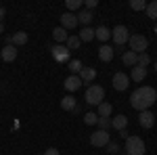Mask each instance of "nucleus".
Returning <instances> with one entry per match:
<instances>
[{"mask_svg":"<svg viewBox=\"0 0 157 155\" xmlns=\"http://www.w3.org/2000/svg\"><path fill=\"white\" fill-rule=\"evenodd\" d=\"M105 149H107L109 155H117V153H120V145H117V143H111V141H109V145L105 147Z\"/></svg>","mask_w":157,"mask_h":155,"instance_id":"473e14b6","label":"nucleus"},{"mask_svg":"<svg viewBox=\"0 0 157 155\" xmlns=\"http://www.w3.org/2000/svg\"><path fill=\"white\" fill-rule=\"evenodd\" d=\"M75 25H78V17H75V13H63V15H61V27H63V29L69 32V29L75 27Z\"/></svg>","mask_w":157,"mask_h":155,"instance_id":"1a4fd4ad","label":"nucleus"},{"mask_svg":"<svg viewBox=\"0 0 157 155\" xmlns=\"http://www.w3.org/2000/svg\"><path fill=\"white\" fill-rule=\"evenodd\" d=\"M50 55L57 63H67L69 61V48L65 44H55V46H50Z\"/></svg>","mask_w":157,"mask_h":155,"instance_id":"423d86ee","label":"nucleus"},{"mask_svg":"<svg viewBox=\"0 0 157 155\" xmlns=\"http://www.w3.org/2000/svg\"><path fill=\"white\" fill-rule=\"evenodd\" d=\"M42 155H61V153H59V149H55V147H50V149H46V151H44Z\"/></svg>","mask_w":157,"mask_h":155,"instance_id":"f704fd0d","label":"nucleus"},{"mask_svg":"<svg viewBox=\"0 0 157 155\" xmlns=\"http://www.w3.org/2000/svg\"><path fill=\"white\" fill-rule=\"evenodd\" d=\"M94 38H97V40H101V42H105V40H109V38H111V29H109V27H105V25H98L97 29H94Z\"/></svg>","mask_w":157,"mask_h":155,"instance_id":"6ab92c4d","label":"nucleus"},{"mask_svg":"<svg viewBox=\"0 0 157 155\" xmlns=\"http://www.w3.org/2000/svg\"><path fill=\"white\" fill-rule=\"evenodd\" d=\"M124 153L128 155H145V141L140 136H128L126 138V147H124Z\"/></svg>","mask_w":157,"mask_h":155,"instance_id":"7ed1b4c3","label":"nucleus"},{"mask_svg":"<svg viewBox=\"0 0 157 155\" xmlns=\"http://www.w3.org/2000/svg\"><path fill=\"white\" fill-rule=\"evenodd\" d=\"M97 122H98V115H97V113H92V111L84 113V124H88V126H94Z\"/></svg>","mask_w":157,"mask_h":155,"instance_id":"c756f323","label":"nucleus"},{"mask_svg":"<svg viewBox=\"0 0 157 155\" xmlns=\"http://www.w3.org/2000/svg\"><path fill=\"white\" fill-rule=\"evenodd\" d=\"M155 34H157V25H155Z\"/></svg>","mask_w":157,"mask_h":155,"instance_id":"ea45409f","label":"nucleus"},{"mask_svg":"<svg viewBox=\"0 0 157 155\" xmlns=\"http://www.w3.org/2000/svg\"><path fill=\"white\" fill-rule=\"evenodd\" d=\"M121 61H124V65L134 67V65H136V61H138V55H136V52H132V50H126V52L121 55Z\"/></svg>","mask_w":157,"mask_h":155,"instance_id":"aec40b11","label":"nucleus"},{"mask_svg":"<svg viewBox=\"0 0 157 155\" xmlns=\"http://www.w3.org/2000/svg\"><path fill=\"white\" fill-rule=\"evenodd\" d=\"M4 15H6V11H4V6H0V23H2V19H4Z\"/></svg>","mask_w":157,"mask_h":155,"instance_id":"e433bc0d","label":"nucleus"},{"mask_svg":"<svg viewBox=\"0 0 157 155\" xmlns=\"http://www.w3.org/2000/svg\"><path fill=\"white\" fill-rule=\"evenodd\" d=\"M52 38H55V42L57 44H63V42H67V38H69V34H67V29H63V27H55L52 29Z\"/></svg>","mask_w":157,"mask_h":155,"instance_id":"2eb2a0df","label":"nucleus"},{"mask_svg":"<svg viewBox=\"0 0 157 155\" xmlns=\"http://www.w3.org/2000/svg\"><path fill=\"white\" fill-rule=\"evenodd\" d=\"M82 80H80V76H69V78H65V90L67 92H75V90H80V86H82Z\"/></svg>","mask_w":157,"mask_h":155,"instance_id":"f8f14e48","label":"nucleus"},{"mask_svg":"<svg viewBox=\"0 0 157 155\" xmlns=\"http://www.w3.org/2000/svg\"><path fill=\"white\" fill-rule=\"evenodd\" d=\"M145 78H147V69H145V67L134 65V67H132V73H130V80H134V82H143Z\"/></svg>","mask_w":157,"mask_h":155,"instance_id":"a211bd4d","label":"nucleus"},{"mask_svg":"<svg viewBox=\"0 0 157 155\" xmlns=\"http://www.w3.org/2000/svg\"><path fill=\"white\" fill-rule=\"evenodd\" d=\"M109 141H111V136H109L107 130H97L90 134V145L92 147H107Z\"/></svg>","mask_w":157,"mask_h":155,"instance_id":"0eeeda50","label":"nucleus"},{"mask_svg":"<svg viewBox=\"0 0 157 155\" xmlns=\"http://www.w3.org/2000/svg\"><path fill=\"white\" fill-rule=\"evenodd\" d=\"M103 99H105V88H103V86L90 84V86L86 88V103H88V105L98 107V105L103 103Z\"/></svg>","mask_w":157,"mask_h":155,"instance_id":"f03ea898","label":"nucleus"},{"mask_svg":"<svg viewBox=\"0 0 157 155\" xmlns=\"http://www.w3.org/2000/svg\"><path fill=\"white\" fill-rule=\"evenodd\" d=\"M2 32H4V25H2V23H0V34H2Z\"/></svg>","mask_w":157,"mask_h":155,"instance_id":"4c0bfd02","label":"nucleus"},{"mask_svg":"<svg viewBox=\"0 0 157 155\" xmlns=\"http://www.w3.org/2000/svg\"><path fill=\"white\" fill-rule=\"evenodd\" d=\"M145 13H147V17H151L153 21H157V0H155V2H151V4H147Z\"/></svg>","mask_w":157,"mask_h":155,"instance_id":"bb28decb","label":"nucleus"},{"mask_svg":"<svg viewBox=\"0 0 157 155\" xmlns=\"http://www.w3.org/2000/svg\"><path fill=\"white\" fill-rule=\"evenodd\" d=\"M111 113H113V107L109 105V103H101L98 105V118H111Z\"/></svg>","mask_w":157,"mask_h":155,"instance_id":"5701e85b","label":"nucleus"},{"mask_svg":"<svg viewBox=\"0 0 157 155\" xmlns=\"http://www.w3.org/2000/svg\"><path fill=\"white\" fill-rule=\"evenodd\" d=\"M97 4H98L97 0H84V9H88V11H92Z\"/></svg>","mask_w":157,"mask_h":155,"instance_id":"72a5a7b5","label":"nucleus"},{"mask_svg":"<svg viewBox=\"0 0 157 155\" xmlns=\"http://www.w3.org/2000/svg\"><path fill=\"white\" fill-rule=\"evenodd\" d=\"M98 59L105 61V63H109V61L113 59V48L109 46V44H103V46L98 48Z\"/></svg>","mask_w":157,"mask_h":155,"instance_id":"f3484780","label":"nucleus"},{"mask_svg":"<svg viewBox=\"0 0 157 155\" xmlns=\"http://www.w3.org/2000/svg\"><path fill=\"white\" fill-rule=\"evenodd\" d=\"M128 84H130V78H128L126 73L117 72L115 76H113V88H115V90H120V92H124V90L128 88Z\"/></svg>","mask_w":157,"mask_h":155,"instance_id":"6e6552de","label":"nucleus"},{"mask_svg":"<svg viewBox=\"0 0 157 155\" xmlns=\"http://www.w3.org/2000/svg\"><path fill=\"white\" fill-rule=\"evenodd\" d=\"M155 101H157V90L153 86H138L132 95H130V105L138 113L140 111H147Z\"/></svg>","mask_w":157,"mask_h":155,"instance_id":"f257e3e1","label":"nucleus"},{"mask_svg":"<svg viewBox=\"0 0 157 155\" xmlns=\"http://www.w3.org/2000/svg\"><path fill=\"white\" fill-rule=\"evenodd\" d=\"M75 17H78V23H82L84 27H88V23H90V21L94 19V13L88 11V9H82V11L75 15Z\"/></svg>","mask_w":157,"mask_h":155,"instance_id":"ddd939ff","label":"nucleus"},{"mask_svg":"<svg viewBox=\"0 0 157 155\" xmlns=\"http://www.w3.org/2000/svg\"><path fill=\"white\" fill-rule=\"evenodd\" d=\"M78 38H80V42H90V40H94V29L92 27H84Z\"/></svg>","mask_w":157,"mask_h":155,"instance_id":"4be33fe9","label":"nucleus"},{"mask_svg":"<svg viewBox=\"0 0 157 155\" xmlns=\"http://www.w3.org/2000/svg\"><path fill=\"white\" fill-rule=\"evenodd\" d=\"M78 76H80V80H82L84 84H90L94 78H97V72H94L92 67H82V72L78 73Z\"/></svg>","mask_w":157,"mask_h":155,"instance_id":"4468645a","label":"nucleus"},{"mask_svg":"<svg viewBox=\"0 0 157 155\" xmlns=\"http://www.w3.org/2000/svg\"><path fill=\"white\" fill-rule=\"evenodd\" d=\"M130 50L136 52V55H140V52H147V48H149V40H147L143 34H134L130 36Z\"/></svg>","mask_w":157,"mask_h":155,"instance_id":"20e7f679","label":"nucleus"},{"mask_svg":"<svg viewBox=\"0 0 157 155\" xmlns=\"http://www.w3.org/2000/svg\"><path fill=\"white\" fill-rule=\"evenodd\" d=\"M65 6H67V13H73V11L84 9V2H82V0H67V2H65Z\"/></svg>","mask_w":157,"mask_h":155,"instance_id":"393cba45","label":"nucleus"},{"mask_svg":"<svg viewBox=\"0 0 157 155\" xmlns=\"http://www.w3.org/2000/svg\"><path fill=\"white\" fill-rule=\"evenodd\" d=\"M111 38H113V42H115L117 46H124V44L130 40V32H128L126 25H115L113 32H111Z\"/></svg>","mask_w":157,"mask_h":155,"instance_id":"39448f33","label":"nucleus"},{"mask_svg":"<svg viewBox=\"0 0 157 155\" xmlns=\"http://www.w3.org/2000/svg\"><path fill=\"white\" fill-rule=\"evenodd\" d=\"M130 9H132V11H145L147 2L145 0H130Z\"/></svg>","mask_w":157,"mask_h":155,"instance_id":"7c9ffc66","label":"nucleus"},{"mask_svg":"<svg viewBox=\"0 0 157 155\" xmlns=\"http://www.w3.org/2000/svg\"><path fill=\"white\" fill-rule=\"evenodd\" d=\"M67 67H69V72H71V76H78V73L82 72V61L71 59L69 63H67Z\"/></svg>","mask_w":157,"mask_h":155,"instance_id":"a878e982","label":"nucleus"},{"mask_svg":"<svg viewBox=\"0 0 157 155\" xmlns=\"http://www.w3.org/2000/svg\"><path fill=\"white\" fill-rule=\"evenodd\" d=\"M126 126H128V118H126V115H115V118H111V128H115V130L120 132V130H124V128H126Z\"/></svg>","mask_w":157,"mask_h":155,"instance_id":"dca6fc26","label":"nucleus"},{"mask_svg":"<svg viewBox=\"0 0 157 155\" xmlns=\"http://www.w3.org/2000/svg\"><path fill=\"white\" fill-rule=\"evenodd\" d=\"M98 130H107L109 132V128H111V118H98Z\"/></svg>","mask_w":157,"mask_h":155,"instance_id":"2f4dec72","label":"nucleus"},{"mask_svg":"<svg viewBox=\"0 0 157 155\" xmlns=\"http://www.w3.org/2000/svg\"><path fill=\"white\" fill-rule=\"evenodd\" d=\"M13 44H15V46H23V44H27V34H25V32H15Z\"/></svg>","mask_w":157,"mask_h":155,"instance_id":"b1692460","label":"nucleus"},{"mask_svg":"<svg viewBox=\"0 0 157 155\" xmlns=\"http://www.w3.org/2000/svg\"><path fill=\"white\" fill-rule=\"evenodd\" d=\"M149 63H151V57H149L147 52H140V55H138V61H136V65L147 69V65H149Z\"/></svg>","mask_w":157,"mask_h":155,"instance_id":"c85d7f7f","label":"nucleus"},{"mask_svg":"<svg viewBox=\"0 0 157 155\" xmlns=\"http://www.w3.org/2000/svg\"><path fill=\"white\" fill-rule=\"evenodd\" d=\"M0 57H2V61H6V63L15 61L17 59V46L15 44H4V48L0 50Z\"/></svg>","mask_w":157,"mask_h":155,"instance_id":"9b49d317","label":"nucleus"},{"mask_svg":"<svg viewBox=\"0 0 157 155\" xmlns=\"http://www.w3.org/2000/svg\"><path fill=\"white\" fill-rule=\"evenodd\" d=\"M138 124L143 126V128H153L155 126V115L147 109V111H140L138 113Z\"/></svg>","mask_w":157,"mask_h":155,"instance_id":"9d476101","label":"nucleus"},{"mask_svg":"<svg viewBox=\"0 0 157 155\" xmlns=\"http://www.w3.org/2000/svg\"><path fill=\"white\" fill-rule=\"evenodd\" d=\"M120 136H121V138H124V141H126V138L130 136V132H128V130H126V128H124V130H120Z\"/></svg>","mask_w":157,"mask_h":155,"instance_id":"c9c22d12","label":"nucleus"},{"mask_svg":"<svg viewBox=\"0 0 157 155\" xmlns=\"http://www.w3.org/2000/svg\"><path fill=\"white\" fill-rule=\"evenodd\" d=\"M80 44H82V42H80V38H78V36H69V38H67V42H65V46L69 48V52H71V50H75Z\"/></svg>","mask_w":157,"mask_h":155,"instance_id":"cd10ccee","label":"nucleus"},{"mask_svg":"<svg viewBox=\"0 0 157 155\" xmlns=\"http://www.w3.org/2000/svg\"><path fill=\"white\" fill-rule=\"evenodd\" d=\"M155 72H157V61H155Z\"/></svg>","mask_w":157,"mask_h":155,"instance_id":"58836bf2","label":"nucleus"},{"mask_svg":"<svg viewBox=\"0 0 157 155\" xmlns=\"http://www.w3.org/2000/svg\"><path fill=\"white\" fill-rule=\"evenodd\" d=\"M61 109L73 111V109H75V99H73V96H63V99H61Z\"/></svg>","mask_w":157,"mask_h":155,"instance_id":"412c9836","label":"nucleus"}]
</instances>
